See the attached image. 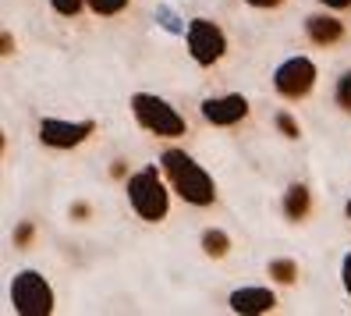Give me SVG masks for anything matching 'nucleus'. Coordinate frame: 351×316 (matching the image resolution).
<instances>
[{"label":"nucleus","mask_w":351,"mask_h":316,"mask_svg":"<svg viewBox=\"0 0 351 316\" xmlns=\"http://www.w3.org/2000/svg\"><path fill=\"white\" fill-rule=\"evenodd\" d=\"M270 278L280 281V284H291V281L298 278V267H295L291 260H274V263H270Z\"/></svg>","instance_id":"13"},{"label":"nucleus","mask_w":351,"mask_h":316,"mask_svg":"<svg viewBox=\"0 0 351 316\" xmlns=\"http://www.w3.org/2000/svg\"><path fill=\"white\" fill-rule=\"evenodd\" d=\"M305 32H308L313 43L330 47V43H337V39L344 36V25L337 22V18H330V14H313V18H305Z\"/></svg>","instance_id":"10"},{"label":"nucleus","mask_w":351,"mask_h":316,"mask_svg":"<svg viewBox=\"0 0 351 316\" xmlns=\"http://www.w3.org/2000/svg\"><path fill=\"white\" fill-rule=\"evenodd\" d=\"M132 114L146 132L160 135V139H178L184 135V117L171 107L167 100H160L153 93H135L132 96Z\"/></svg>","instance_id":"3"},{"label":"nucleus","mask_w":351,"mask_h":316,"mask_svg":"<svg viewBox=\"0 0 351 316\" xmlns=\"http://www.w3.org/2000/svg\"><path fill=\"white\" fill-rule=\"evenodd\" d=\"M341 278H344V288H348V295H351V252L344 256V267H341Z\"/></svg>","instance_id":"19"},{"label":"nucleus","mask_w":351,"mask_h":316,"mask_svg":"<svg viewBox=\"0 0 351 316\" xmlns=\"http://www.w3.org/2000/svg\"><path fill=\"white\" fill-rule=\"evenodd\" d=\"M202 249H206V256L220 260V256H227V249H231V238H227L223 231L210 227V231H202Z\"/></svg>","instance_id":"12"},{"label":"nucleus","mask_w":351,"mask_h":316,"mask_svg":"<svg viewBox=\"0 0 351 316\" xmlns=\"http://www.w3.org/2000/svg\"><path fill=\"white\" fill-rule=\"evenodd\" d=\"M274 86L280 96L287 100H302L313 93L316 86V65L308 57H291V60H284V65L274 71Z\"/></svg>","instance_id":"5"},{"label":"nucleus","mask_w":351,"mask_h":316,"mask_svg":"<svg viewBox=\"0 0 351 316\" xmlns=\"http://www.w3.org/2000/svg\"><path fill=\"white\" fill-rule=\"evenodd\" d=\"M86 4L96 11V14H121L128 8V0H86Z\"/></svg>","instance_id":"14"},{"label":"nucleus","mask_w":351,"mask_h":316,"mask_svg":"<svg viewBox=\"0 0 351 316\" xmlns=\"http://www.w3.org/2000/svg\"><path fill=\"white\" fill-rule=\"evenodd\" d=\"M29 238H32V224L25 221L22 227H18V231H14V245H29Z\"/></svg>","instance_id":"18"},{"label":"nucleus","mask_w":351,"mask_h":316,"mask_svg":"<svg viewBox=\"0 0 351 316\" xmlns=\"http://www.w3.org/2000/svg\"><path fill=\"white\" fill-rule=\"evenodd\" d=\"M128 199L135 206V214L149 224L167 217V206H171L167 188H163V178L156 174V167H142L138 174L128 178Z\"/></svg>","instance_id":"2"},{"label":"nucleus","mask_w":351,"mask_h":316,"mask_svg":"<svg viewBox=\"0 0 351 316\" xmlns=\"http://www.w3.org/2000/svg\"><path fill=\"white\" fill-rule=\"evenodd\" d=\"M319 4H326V8H337V11H344V8H351V0H319Z\"/></svg>","instance_id":"21"},{"label":"nucleus","mask_w":351,"mask_h":316,"mask_svg":"<svg viewBox=\"0 0 351 316\" xmlns=\"http://www.w3.org/2000/svg\"><path fill=\"white\" fill-rule=\"evenodd\" d=\"M337 103L344 111H351V71H344L341 82H337Z\"/></svg>","instance_id":"15"},{"label":"nucleus","mask_w":351,"mask_h":316,"mask_svg":"<svg viewBox=\"0 0 351 316\" xmlns=\"http://www.w3.org/2000/svg\"><path fill=\"white\" fill-rule=\"evenodd\" d=\"M344 214H348V217H351V199H348V206H344Z\"/></svg>","instance_id":"22"},{"label":"nucleus","mask_w":351,"mask_h":316,"mask_svg":"<svg viewBox=\"0 0 351 316\" xmlns=\"http://www.w3.org/2000/svg\"><path fill=\"white\" fill-rule=\"evenodd\" d=\"M11 302H14V309L22 316H47L53 309V291H50L43 273L22 270L11 281Z\"/></svg>","instance_id":"4"},{"label":"nucleus","mask_w":351,"mask_h":316,"mask_svg":"<svg viewBox=\"0 0 351 316\" xmlns=\"http://www.w3.org/2000/svg\"><path fill=\"white\" fill-rule=\"evenodd\" d=\"M163 163V174L171 178L174 185V192L184 199V203H192V206H210L217 199V188H213V178L202 171V167L184 153V150H167L160 157Z\"/></svg>","instance_id":"1"},{"label":"nucleus","mask_w":351,"mask_h":316,"mask_svg":"<svg viewBox=\"0 0 351 316\" xmlns=\"http://www.w3.org/2000/svg\"><path fill=\"white\" fill-rule=\"evenodd\" d=\"M277 306L274 291L270 288H238L231 295V309L234 313H245V316H256V313H270Z\"/></svg>","instance_id":"9"},{"label":"nucleus","mask_w":351,"mask_h":316,"mask_svg":"<svg viewBox=\"0 0 351 316\" xmlns=\"http://www.w3.org/2000/svg\"><path fill=\"white\" fill-rule=\"evenodd\" d=\"M96 124L93 121H39V139H43V146H53V150H71V146L86 142L93 135Z\"/></svg>","instance_id":"7"},{"label":"nucleus","mask_w":351,"mask_h":316,"mask_svg":"<svg viewBox=\"0 0 351 316\" xmlns=\"http://www.w3.org/2000/svg\"><path fill=\"white\" fill-rule=\"evenodd\" d=\"M249 4H252V8H280L284 0H249Z\"/></svg>","instance_id":"20"},{"label":"nucleus","mask_w":351,"mask_h":316,"mask_svg":"<svg viewBox=\"0 0 351 316\" xmlns=\"http://www.w3.org/2000/svg\"><path fill=\"white\" fill-rule=\"evenodd\" d=\"M245 114H249V100L238 96V93L202 100V117L210 121V124H238Z\"/></svg>","instance_id":"8"},{"label":"nucleus","mask_w":351,"mask_h":316,"mask_svg":"<svg viewBox=\"0 0 351 316\" xmlns=\"http://www.w3.org/2000/svg\"><path fill=\"white\" fill-rule=\"evenodd\" d=\"M277 128L287 135V139H298V121L291 114H277Z\"/></svg>","instance_id":"17"},{"label":"nucleus","mask_w":351,"mask_h":316,"mask_svg":"<svg viewBox=\"0 0 351 316\" xmlns=\"http://www.w3.org/2000/svg\"><path fill=\"white\" fill-rule=\"evenodd\" d=\"M308 206H313V199H308V188H305V185H291V188H287V196H284V214H287V221H305Z\"/></svg>","instance_id":"11"},{"label":"nucleus","mask_w":351,"mask_h":316,"mask_svg":"<svg viewBox=\"0 0 351 316\" xmlns=\"http://www.w3.org/2000/svg\"><path fill=\"white\" fill-rule=\"evenodd\" d=\"M189 50L195 57V65H217V60L223 57V50H227V39H223L220 25L210 22V18L189 22Z\"/></svg>","instance_id":"6"},{"label":"nucleus","mask_w":351,"mask_h":316,"mask_svg":"<svg viewBox=\"0 0 351 316\" xmlns=\"http://www.w3.org/2000/svg\"><path fill=\"white\" fill-rule=\"evenodd\" d=\"M50 4H53V11H57V14L71 18V14H78V11H82V4H86V0H50Z\"/></svg>","instance_id":"16"}]
</instances>
